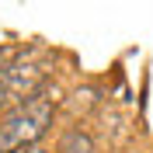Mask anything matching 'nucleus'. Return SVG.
<instances>
[{
	"instance_id": "2",
	"label": "nucleus",
	"mask_w": 153,
	"mask_h": 153,
	"mask_svg": "<svg viewBox=\"0 0 153 153\" xmlns=\"http://www.w3.org/2000/svg\"><path fill=\"white\" fill-rule=\"evenodd\" d=\"M56 153H97V146L91 139V132H84L80 125H73V129H66V132L59 136Z\"/></svg>"
},
{
	"instance_id": "1",
	"label": "nucleus",
	"mask_w": 153,
	"mask_h": 153,
	"mask_svg": "<svg viewBox=\"0 0 153 153\" xmlns=\"http://www.w3.org/2000/svg\"><path fill=\"white\" fill-rule=\"evenodd\" d=\"M52 118H56V91L42 87L38 94L18 101L0 118V153H25L38 146Z\"/></svg>"
},
{
	"instance_id": "3",
	"label": "nucleus",
	"mask_w": 153,
	"mask_h": 153,
	"mask_svg": "<svg viewBox=\"0 0 153 153\" xmlns=\"http://www.w3.org/2000/svg\"><path fill=\"white\" fill-rule=\"evenodd\" d=\"M7 70H10V52L7 49H0V111H4V105L10 101V84H7ZM4 118V115H0Z\"/></svg>"
},
{
	"instance_id": "4",
	"label": "nucleus",
	"mask_w": 153,
	"mask_h": 153,
	"mask_svg": "<svg viewBox=\"0 0 153 153\" xmlns=\"http://www.w3.org/2000/svg\"><path fill=\"white\" fill-rule=\"evenodd\" d=\"M25 153H49L45 146H31V150H25Z\"/></svg>"
}]
</instances>
